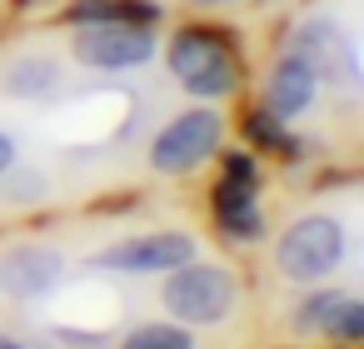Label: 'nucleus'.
Instances as JSON below:
<instances>
[{"instance_id": "f257e3e1", "label": "nucleus", "mask_w": 364, "mask_h": 349, "mask_svg": "<svg viewBox=\"0 0 364 349\" xmlns=\"http://www.w3.org/2000/svg\"><path fill=\"white\" fill-rule=\"evenodd\" d=\"M170 70L200 100H220L240 85V65H235L230 45L215 31H180L170 41Z\"/></svg>"}, {"instance_id": "f03ea898", "label": "nucleus", "mask_w": 364, "mask_h": 349, "mask_svg": "<svg viewBox=\"0 0 364 349\" xmlns=\"http://www.w3.org/2000/svg\"><path fill=\"white\" fill-rule=\"evenodd\" d=\"M240 299V284L230 269L220 264H195L185 259L180 269H170V284H165V304L180 324H220Z\"/></svg>"}, {"instance_id": "7ed1b4c3", "label": "nucleus", "mask_w": 364, "mask_h": 349, "mask_svg": "<svg viewBox=\"0 0 364 349\" xmlns=\"http://www.w3.org/2000/svg\"><path fill=\"white\" fill-rule=\"evenodd\" d=\"M339 259H344V230L329 215L294 220L274 245V264L284 279H324Z\"/></svg>"}, {"instance_id": "20e7f679", "label": "nucleus", "mask_w": 364, "mask_h": 349, "mask_svg": "<svg viewBox=\"0 0 364 349\" xmlns=\"http://www.w3.org/2000/svg\"><path fill=\"white\" fill-rule=\"evenodd\" d=\"M75 60L90 70H135L155 55V31L135 21H105V26H75L70 41Z\"/></svg>"}, {"instance_id": "39448f33", "label": "nucleus", "mask_w": 364, "mask_h": 349, "mask_svg": "<svg viewBox=\"0 0 364 349\" xmlns=\"http://www.w3.org/2000/svg\"><path fill=\"white\" fill-rule=\"evenodd\" d=\"M220 130H225V125H220L215 110H185V115H175V120L155 135L150 165H155L160 175H190L195 165H205V160L215 155Z\"/></svg>"}, {"instance_id": "423d86ee", "label": "nucleus", "mask_w": 364, "mask_h": 349, "mask_svg": "<svg viewBox=\"0 0 364 349\" xmlns=\"http://www.w3.org/2000/svg\"><path fill=\"white\" fill-rule=\"evenodd\" d=\"M185 259H195V240L185 230H155V235H135V240H120V245L100 249L95 264L120 269V274H170Z\"/></svg>"}, {"instance_id": "0eeeda50", "label": "nucleus", "mask_w": 364, "mask_h": 349, "mask_svg": "<svg viewBox=\"0 0 364 349\" xmlns=\"http://www.w3.org/2000/svg\"><path fill=\"white\" fill-rule=\"evenodd\" d=\"M65 264L50 245H11L0 254V289L11 299H41L60 284Z\"/></svg>"}, {"instance_id": "6e6552de", "label": "nucleus", "mask_w": 364, "mask_h": 349, "mask_svg": "<svg viewBox=\"0 0 364 349\" xmlns=\"http://www.w3.org/2000/svg\"><path fill=\"white\" fill-rule=\"evenodd\" d=\"M314 85H319L314 65H309L304 55H284V60L274 65L269 85H264V110L279 115V120H289V115H299V110L314 105Z\"/></svg>"}, {"instance_id": "1a4fd4ad", "label": "nucleus", "mask_w": 364, "mask_h": 349, "mask_svg": "<svg viewBox=\"0 0 364 349\" xmlns=\"http://www.w3.org/2000/svg\"><path fill=\"white\" fill-rule=\"evenodd\" d=\"M215 220H220V230L230 240H259V230H264L255 190H240V185H225V180L215 190Z\"/></svg>"}, {"instance_id": "9d476101", "label": "nucleus", "mask_w": 364, "mask_h": 349, "mask_svg": "<svg viewBox=\"0 0 364 349\" xmlns=\"http://www.w3.org/2000/svg\"><path fill=\"white\" fill-rule=\"evenodd\" d=\"M6 90L16 100H46V95L60 90V65L46 60V55H26V60H16L6 70Z\"/></svg>"}, {"instance_id": "9b49d317", "label": "nucleus", "mask_w": 364, "mask_h": 349, "mask_svg": "<svg viewBox=\"0 0 364 349\" xmlns=\"http://www.w3.org/2000/svg\"><path fill=\"white\" fill-rule=\"evenodd\" d=\"M70 26H105V21H140L150 26L155 11L150 6H135V0H75V6L65 11Z\"/></svg>"}, {"instance_id": "f8f14e48", "label": "nucleus", "mask_w": 364, "mask_h": 349, "mask_svg": "<svg viewBox=\"0 0 364 349\" xmlns=\"http://www.w3.org/2000/svg\"><path fill=\"white\" fill-rule=\"evenodd\" d=\"M319 329H324L329 339H364V304L334 294V299L324 304V314H319Z\"/></svg>"}, {"instance_id": "ddd939ff", "label": "nucleus", "mask_w": 364, "mask_h": 349, "mask_svg": "<svg viewBox=\"0 0 364 349\" xmlns=\"http://www.w3.org/2000/svg\"><path fill=\"white\" fill-rule=\"evenodd\" d=\"M120 349H195L185 324H140Z\"/></svg>"}, {"instance_id": "4468645a", "label": "nucleus", "mask_w": 364, "mask_h": 349, "mask_svg": "<svg viewBox=\"0 0 364 349\" xmlns=\"http://www.w3.org/2000/svg\"><path fill=\"white\" fill-rule=\"evenodd\" d=\"M245 135H250L255 145H279V150H289V145H284L289 135L279 130V115H269V110H259V115H250V120H245Z\"/></svg>"}, {"instance_id": "2eb2a0df", "label": "nucleus", "mask_w": 364, "mask_h": 349, "mask_svg": "<svg viewBox=\"0 0 364 349\" xmlns=\"http://www.w3.org/2000/svg\"><path fill=\"white\" fill-rule=\"evenodd\" d=\"M225 185H240V190H259V170L250 155H230L225 160Z\"/></svg>"}, {"instance_id": "dca6fc26", "label": "nucleus", "mask_w": 364, "mask_h": 349, "mask_svg": "<svg viewBox=\"0 0 364 349\" xmlns=\"http://www.w3.org/2000/svg\"><path fill=\"white\" fill-rule=\"evenodd\" d=\"M11 165H16V140H11L6 130H0V175H6Z\"/></svg>"}, {"instance_id": "f3484780", "label": "nucleus", "mask_w": 364, "mask_h": 349, "mask_svg": "<svg viewBox=\"0 0 364 349\" xmlns=\"http://www.w3.org/2000/svg\"><path fill=\"white\" fill-rule=\"evenodd\" d=\"M0 349H21V344H16V339H11V334H0Z\"/></svg>"}, {"instance_id": "a211bd4d", "label": "nucleus", "mask_w": 364, "mask_h": 349, "mask_svg": "<svg viewBox=\"0 0 364 349\" xmlns=\"http://www.w3.org/2000/svg\"><path fill=\"white\" fill-rule=\"evenodd\" d=\"M195 6H225V0H195Z\"/></svg>"}]
</instances>
